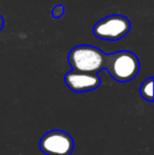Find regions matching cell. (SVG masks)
Listing matches in <instances>:
<instances>
[{"mask_svg":"<svg viewBox=\"0 0 154 155\" xmlns=\"http://www.w3.org/2000/svg\"><path fill=\"white\" fill-rule=\"evenodd\" d=\"M64 14V6L62 4H58L52 10V17L53 18H60Z\"/></svg>","mask_w":154,"mask_h":155,"instance_id":"cell-7","label":"cell"},{"mask_svg":"<svg viewBox=\"0 0 154 155\" xmlns=\"http://www.w3.org/2000/svg\"><path fill=\"white\" fill-rule=\"evenodd\" d=\"M140 95L148 101H153V77H149L142 84L139 89Z\"/></svg>","mask_w":154,"mask_h":155,"instance_id":"cell-6","label":"cell"},{"mask_svg":"<svg viewBox=\"0 0 154 155\" xmlns=\"http://www.w3.org/2000/svg\"><path fill=\"white\" fill-rule=\"evenodd\" d=\"M39 148L47 155H70L74 149V140L64 131L52 130L41 137Z\"/></svg>","mask_w":154,"mask_h":155,"instance_id":"cell-4","label":"cell"},{"mask_svg":"<svg viewBox=\"0 0 154 155\" xmlns=\"http://www.w3.org/2000/svg\"><path fill=\"white\" fill-rule=\"evenodd\" d=\"M139 68V60L132 52L119 51L106 56L105 69L118 82L131 81L138 74Z\"/></svg>","mask_w":154,"mask_h":155,"instance_id":"cell-1","label":"cell"},{"mask_svg":"<svg viewBox=\"0 0 154 155\" xmlns=\"http://www.w3.org/2000/svg\"><path fill=\"white\" fill-rule=\"evenodd\" d=\"M3 25H4V20H3V18H2V16L0 15V31L2 30V28H3Z\"/></svg>","mask_w":154,"mask_h":155,"instance_id":"cell-8","label":"cell"},{"mask_svg":"<svg viewBox=\"0 0 154 155\" xmlns=\"http://www.w3.org/2000/svg\"><path fill=\"white\" fill-rule=\"evenodd\" d=\"M131 30V22L123 15H110L99 20L93 27V34L106 41H117Z\"/></svg>","mask_w":154,"mask_h":155,"instance_id":"cell-3","label":"cell"},{"mask_svg":"<svg viewBox=\"0 0 154 155\" xmlns=\"http://www.w3.org/2000/svg\"><path fill=\"white\" fill-rule=\"evenodd\" d=\"M66 84L71 91L76 93L89 92L100 86V78L98 74L82 73V72L70 71L64 76Z\"/></svg>","mask_w":154,"mask_h":155,"instance_id":"cell-5","label":"cell"},{"mask_svg":"<svg viewBox=\"0 0 154 155\" xmlns=\"http://www.w3.org/2000/svg\"><path fill=\"white\" fill-rule=\"evenodd\" d=\"M106 56L107 54L96 47L78 45L71 50L68 61L72 67V71L97 74L105 69Z\"/></svg>","mask_w":154,"mask_h":155,"instance_id":"cell-2","label":"cell"}]
</instances>
